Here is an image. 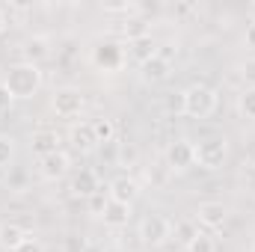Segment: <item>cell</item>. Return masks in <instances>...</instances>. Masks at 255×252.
<instances>
[{
	"mask_svg": "<svg viewBox=\"0 0 255 252\" xmlns=\"http://www.w3.org/2000/svg\"><path fill=\"white\" fill-rule=\"evenodd\" d=\"M253 166H255V151H253Z\"/></svg>",
	"mask_w": 255,
	"mask_h": 252,
	"instance_id": "obj_35",
	"label": "cell"
},
{
	"mask_svg": "<svg viewBox=\"0 0 255 252\" xmlns=\"http://www.w3.org/2000/svg\"><path fill=\"white\" fill-rule=\"evenodd\" d=\"M60 148H63V133H60V130H54V127H39V130L30 133V151H33L36 157H45V154H51V151H60Z\"/></svg>",
	"mask_w": 255,
	"mask_h": 252,
	"instance_id": "obj_12",
	"label": "cell"
},
{
	"mask_svg": "<svg viewBox=\"0 0 255 252\" xmlns=\"http://www.w3.org/2000/svg\"><path fill=\"white\" fill-rule=\"evenodd\" d=\"M238 77L247 83V86H255V57H247L238 63Z\"/></svg>",
	"mask_w": 255,
	"mask_h": 252,
	"instance_id": "obj_28",
	"label": "cell"
},
{
	"mask_svg": "<svg viewBox=\"0 0 255 252\" xmlns=\"http://www.w3.org/2000/svg\"><path fill=\"white\" fill-rule=\"evenodd\" d=\"M68 145L77 151V154H92L98 148L95 142V133H92V125L89 122H74L68 127Z\"/></svg>",
	"mask_w": 255,
	"mask_h": 252,
	"instance_id": "obj_15",
	"label": "cell"
},
{
	"mask_svg": "<svg viewBox=\"0 0 255 252\" xmlns=\"http://www.w3.org/2000/svg\"><path fill=\"white\" fill-rule=\"evenodd\" d=\"M229 154H232V142H229L226 133H211V136L193 142L196 166L205 169V172H217V169H223L226 160H229Z\"/></svg>",
	"mask_w": 255,
	"mask_h": 252,
	"instance_id": "obj_3",
	"label": "cell"
},
{
	"mask_svg": "<svg viewBox=\"0 0 255 252\" xmlns=\"http://www.w3.org/2000/svg\"><path fill=\"white\" fill-rule=\"evenodd\" d=\"M89 250V241L83 235H65L63 244H60V252H86Z\"/></svg>",
	"mask_w": 255,
	"mask_h": 252,
	"instance_id": "obj_27",
	"label": "cell"
},
{
	"mask_svg": "<svg viewBox=\"0 0 255 252\" xmlns=\"http://www.w3.org/2000/svg\"><path fill=\"white\" fill-rule=\"evenodd\" d=\"M30 238V232L18 223H0V250L3 252H15L24 241Z\"/></svg>",
	"mask_w": 255,
	"mask_h": 252,
	"instance_id": "obj_17",
	"label": "cell"
},
{
	"mask_svg": "<svg viewBox=\"0 0 255 252\" xmlns=\"http://www.w3.org/2000/svg\"><path fill=\"white\" fill-rule=\"evenodd\" d=\"M3 83H6V89L12 92L15 101H30V98L42 89L45 74H42L39 65H33V63H15V65L6 68Z\"/></svg>",
	"mask_w": 255,
	"mask_h": 252,
	"instance_id": "obj_1",
	"label": "cell"
},
{
	"mask_svg": "<svg viewBox=\"0 0 255 252\" xmlns=\"http://www.w3.org/2000/svg\"><path fill=\"white\" fill-rule=\"evenodd\" d=\"M196 166V157H193V142L187 136H178L169 142L166 148V169L169 172H190Z\"/></svg>",
	"mask_w": 255,
	"mask_h": 252,
	"instance_id": "obj_7",
	"label": "cell"
},
{
	"mask_svg": "<svg viewBox=\"0 0 255 252\" xmlns=\"http://www.w3.org/2000/svg\"><path fill=\"white\" fill-rule=\"evenodd\" d=\"M54 42H51V36H45V33H33V36H27L21 45H18V51H21V63H45L54 51Z\"/></svg>",
	"mask_w": 255,
	"mask_h": 252,
	"instance_id": "obj_8",
	"label": "cell"
},
{
	"mask_svg": "<svg viewBox=\"0 0 255 252\" xmlns=\"http://www.w3.org/2000/svg\"><path fill=\"white\" fill-rule=\"evenodd\" d=\"M244 45L255 51V24H247V30H244Z\"/></svg>",
	"mask_w": 255,
	"mask_h": 252,
	"instance_id": "obj_32",
	"label": "cell"
},
{
	"mask_svg": "<svg viewBox=\"0 0 255 252\" xmlns=\"http://www.w3.org/2000/svg\"><path fill=\"white\" fill-rule=\"evenodd\" d=\"M253 252H255V247H253Z\"/></svg>",
	"mask_w": 255,
	"mask_h": 252,
	"instance_id": "obj_36",
	"label": "cell"
},
{
	"mask_svg": "<svg viewBox=\"0 0 255 252\" xmlns=\"http://www.w3.org/2000/svg\"><path fill=\"white\" fill-rule=\"evenodd\" d=\"M136 160H139V151H136V145L122 142V148H119V166H136Z\"/></svg>",
	"mask_w": 255,
	"mask_h": 252,
	"instance_id": "obj_29",
	"label": "cell"
},
{
	"mask_svg": "<svg viewBox=\"0 0 255 252\" xmlns=\"http://www.w3.org/2000/svg\"><path fill=\"white\" fill-rule=\"evenodd\" d=\"M15 107V98H12V92L6 89V83L0 80V113H9Z\"/></svg>",
	"mask_w": 255,
	"mask_h": 252,
	"instance_id": "obj_30",
	"label": "cell"
},
{
	"mask_svg": "<svg viewBox=\"0 0 255 252\" xmlns=\"http://www.w3.org/2000/svg\"><path fill=\"white\" fill-rule=\"evenodd\" d=\"M128 57L130 60H136V65L145 63V60H151L154 54H157V42L151 39V33L148 36H139V39H133V42H128Z\"/></svg>",
	"mask_w": 255,
	"mask_h": 252,
	"instance_id": "obj_18",
	"label": "cell"
},
{
	"mask_svg": "<svg viewBox=\"0 0 255 252\" xmlns=\"http://www.w3.org/2000/svg\"><path fill=\"white\" fill-rule=\"evenodd\" d=\"M122 36H125L128 42H133L139 36H148V24L142 18H128L125 24H122Z\"/></svg>",
	"mask_w": 255,
	"mask_h": 252,
	"instance_id": "obj_23",
	"label": "cell"
},
{
	"mask_svg": "<svg viewBox=\"0 0 255 252\" xmlns=\"http://www.w3.org/2000/svg\"><path fill=\"white\" fill-rule=\"evenodd\" d=\"M139 241L151 250H160L163 244L172 241V220L166 214H157V211L145 214L139 220Z\"/></svg>",
	"mask_w": 255,
	"mask_h": 252,
	"instance_id": "obj_6",
	"label": "cell"
},
{
	"mask_svg": "<svg viewBox=\"0 0 255 252\" xmlns=\"http://www.w3.org/2000/svg\"><path fill=\"white\" fill-rule=\"evenodd\" d=\"M107 202H110L107 190H98L95 196H89V199H86V208H89V214H92V217H98V220H101V214H104Z\"/></svg>",
	"mask_w": 255,
	"mask_h": 252,
	"instance_id": "obj_26",
	"label": "cell"
},
{
	"mask_svg": "<svg viewBox=\"0 0 255 252\" xmlns=\"http://www.w3.org/2000/svg\"><path fill=\"white\" fill-rule=\"evenodd\" d=\"M247 18H250V24H255V3L247 6Z\"/></svg>",
	"mask_w": 255,
	"mask_h": 252,
	"instance_id": "obj_34",
	"label": "cell"
},
{
	"mask_svg": "<svg viewBox=\"0 0 255 252\" xmlns=\"http://www.w3.org/2000/svg\"><path fill=\"white\" fill-rule=\"evenodd\" d=\"M6 30H9V15H6V12H3V6H0V36H3Z\"/></svg>",
	"mask_w": 255,
	"mask_h": 252,
	"instance_id": "obj_33",
	"label": "cell"
},
{
	"mask_svg": "<svg viewBox=\"0 0 255 252\" xmlns=\"http://www.w3.org/2000/svg\"><path fill=\"white\" fill-rule=\"evenodd\" d=\"M71 196H77V199H89V196H95L98 190H101V178H98V172L95 169H77V172H71Z\"/></svg>",
	"mask_w": 255,
	"mask_h": 252,
	"instance_id": "obj_14",
	"label": "cell"
},
{
	"mask_svg": "<svg viewBox=\"0 0 255 252\" xmlns=\"http://www.w3.org/2000/svg\"><path fill=\"white\" fill-rule=\"evenodd\" d=\"M51 110L60 119H77L86 110V92L80 86H57L51 92Z\"/></svg>",
	"mask_w": 255,
	"mask_h": 252,
	"instance_id": "obj_5",
	"label": "cell"
},
{
	"mask_svg": "<svg viewBox=\"0 0 255 252\" xmlns=\"http://www.w3.org/2000/svg\"><path fill=\"white\" fill-rule=\"evenodd\" d=\"M101 12L104 15H125V21H128V18H133L139 12V3H104Z\"/></svg>",
	"mask_w": 255,
	"mask_h": 252,
	"instance_id": "obj_24",
	"label": "cell"
},
{
	"mask_svg": "<svg viewBox=\"0 0 255 252\" xmlns=\"http://www.w3.org/2000/svg\"><path fill=\"white\" fill-rule=\"evenodd\" d=\"M71 172V154L68 151H51L45 157H39V175L45 181H63L65 175Z\"/></svg>",
	"mask_w": 255,
	"mask_h": 252,
	"instance_id": "obj_9",
	"label": "cell"
},
{
	"mask_svg": "<svg viewBox=\"0 0 255 252\" xmlns=\"http://www.w3.org/2000/svg\"><path fill=\"white\" fill-rule=\"evenodd\" d=\"M15 154H18V139L12 133H0V169L9 166L15 160Z\"/></svg>",
	"mask_w": 255,
	"mask_h": 252,
	"instance_id": "obj_22",
	"label": "cell"
},
{
	"mask_svg": "<svg viewBox=\"0 0 255 252\" xmlns=\"http://www.w3.org/2000/svg\"><path fill=\"white\" fill-rule=\"evenodd\" d=\"M130 217H133V205H125V202L110 199L107 208H104V214H101V223H104L107 229H125L128 223H130Z\"/></svg>",
	"mask_w": 255,
	"mask_h": 252,
	"instance_id": "obj_16",
	"label": "cell"
},
{
	"mask_svg": "<svg viewBox=\"0 0 255 252\" xmlns=\"http://www.w3.org/2000/svg\"><path fill=\"white\" fill-rule=\"evenodd\" d=\"M139 181L136 178H130V175H116L110 184H107V196L110 199H116V202H125V205H133L136 199H139Z\"/></svg>",
	"mask_w": 255,
	"mask_h": 252,
	"instance_id": "obj_13",
	"label": "cell"
},
{
	"mask_svg": "<svg viewBox=\"0 0 255 252\" xmlns=\"http://www.w3.org/2000/svg\"><path fill=\"white\" fill-rule=\"evenodd\" d=\"M184 250H187V252H217V244H214V238H211V235L199 232L190 244L184 247Z\"/></svg>",
	"mask_w": 255,
	"mask_h": 252,
	"instance_id": "obj_25",
	"label": "cell"
},
{
	"mask_svg": "<svg viewBox=\"0 0 255 252\" xmlns=\"http://www.w3.org/2000/svg\"><path fill=\"white\" fill-rule=\"evenodd\" d=\"M238 113H241V119L255 122V86H244L238 92Z\"/></svg>",
	"mask_w": 255,
	"mask_h": 252,
	"instance_id": "obj_20",
	"label": "cell"
},
{
	"mask_svg": "<svg viewBox=\"0 0 255 252\" xmlns=\"http://www.w3.org/2000/svg\"><path fill=\"white\" fill-rule=\"evenodd\" d=\"M193 220H196V226L217 232V229L226 226V220H229V208H226L223 202H199Z\"/></svg>",
	"mask_w": 255,
	"mask_h": 252,
	"instance_id": "obj_10",
	"label": "cell"
},
{
	"mask_svg": "<svg viewBox=\"0 0 255 252\" xmlns=\"http://www.w3.org/2000/svg\"><path fill=\"white\" fill-rule=\"evenodd\" d=\"M196 235H199L196 220H178V223H172V238H175L178 244H184V247H187Z\"/></svg>",
	"mask_w": 255,
	"mask_h": 252,
	"instance_id": "obj_21",
	"label": "cell"
},
{
	"mask_svg": "<svg viewBox=\"0 0 255 252\" xmlns=\"http://www.w3.org/2000/svg\"><path fill=\"white\" fill-rule=\"evenodd\" d=\"M15 252H45V244H42L39 238H33V235H30V238H27V241H24Z\"/></svg>",
	"mask_w": 255,
	"mask_h": 252,
	"instance_id": "obj_31",
	"label": "cell"
},
{
	"mask_svg": "<svg viewBox=\"0 0 255 252\" xmlns=\"http://www.w3.org/2000/svg\"><path fill=\"white\" fill-rule=\"evenodd\" d=\"M220 107V92L208 83H190L181 92V116L187 119H211Z\"/></svg>",
	"mask_w": 255,
	"mask_h": 252,
	"instance_id": "obj_2",
	"label": "cell"
},
{
	"mask_svg": "<svg viewBox=\"0 0 255 252\" xmlns=\"http://www.w3.org/2000/svg\"><path fill=\"white\" fill-rule=\"evenodd\" d=\"M89 125H92V133H95V142H98V145L113 142L116 133H119V127H116V122H113L110 116H98V119H92Z\"/></svg>",
	"mask_w": 255,
	"mask_h": 252,
	"instance_id": "obj_19",
	"label": "cell"
},
{
	"mask_svg": "<svg viewBox=\"0 0 255 252\" xmlns=\"http://www.w3.org/2000/svg\"><path fill=\"white\" fill-rule=\"evenodd\" d=\"M172 71H175V65L169 63V60H163L160 54H154L151 60L139 63V80H142L145 86H157V83L169 80V77H172Z\"/></svg>",
	"mask_w": 255,
	"mask_h": 252,
	"instance_id": "obj_11",
	"label": "cell"
},
{
	"mask_svg": "<svg viewBox=\"0 0 255 252\" xmlns=\"http://www.w3.org/2000/svg\"><path fill=\"white\" fill-rule=\"evenodd\" d=\"M89 63L95 65L98 71H104V74H116V71H122L125 63H128V48L122 42H116V39L98 42V45L92 48V54H89Z\"/></svg>",
	"mask_w": 255,
	"mask_h": 252,
	"instance_id": "obj_4",
	"label": "cell"
}]
</instances>
